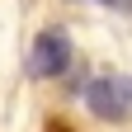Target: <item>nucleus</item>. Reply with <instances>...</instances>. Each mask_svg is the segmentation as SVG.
<instances>
[{"label": "nucleus", "mask_w": 132, "mask_h": 132, "mask_svg": "<svg viewBox=\"0 0 132 132\" xmlns=\"http://www.w3.org/2000/svg\"><path fill=\"white\" fill-rule=\"evenodd\" d=\"M99 5H123V0H99Z\"/></svg>", "instance_id": "3"}, {"label": "nucleus", "mask_w": 132, "mask_h": 132, "mask_svg": "<svg viewBox=\"0 0 132 132\" xmlns=\"http://www.w3.org/2000/svg\"><path fill=\"white\" fill-rule=\"evenodd\" d=\"M85 109L104 123H127L132 118V76H123V71L94 76L85 85Z\"/></svg>", "instance_id": "1"}, {"label": "nucleus", "mask_w": 132, "mask_h": 132, "mask_svg": "<svg viewBox=\"0 0 132 132\" xmlns=\"http://www.w3.org/2000/svg\"><path fill=\"white\" fill-rule=\"evenodd\" d=\"M127 10H132V0H127Z\"/></svg>", "instance_id": "4"}, {"label": "nucleus", "mask_w": 132, "mask_h": 132, "mask_svg": "<svg viewBox=\"0 0 132 132\" xmlns=\"http://www.w3.org/2000/svg\"><path fill=\"white\" fill-rule=\"evenodd\" d=\"M71 66V38L61 28H47L33 38V52H28V76L33 80H52Z\"/></svg>", "instance_id": "2"}]
</instances>
